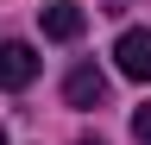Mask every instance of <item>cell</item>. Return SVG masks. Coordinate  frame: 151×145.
I'll list each match as a JSON object with an SVG mask.
<instances>
[{"label":"cell","instance_id":"cell-1","mask_svg":"<svg viewBox=\"0 0 151 145\" xmlns=\"http://www.w3.org/2000/svg\"><path fill=\"white\" fill-rule=\"evenodd\" d=\"M113 63H120V76L151 82V32H120V44H113Z\"/></svg>","mask_w":151,"mask_h":145},{"label":"cell","instance_id":"cell-2","mask_svg":"<svg viewBox=\"0 0 151 145\" xmlns=\"http://www.w3.org/2000/svg\"><path fill=\"white\" fill-rule=\"evenodd\" d=\"M63 101H69V107H101V101H107V76H101L94 63H76L69 76H63Z\"/></svg>","mask_w":151,"mask_h":145},{"label":"cell","instance_id":"cell-3","mask_svg":"<svg viewBox=\"0 0 151 145\" xmlns=\"http://www.w3.org/2000/svg\"><path fill=\"white\" fill-rule=\"evenodd\" d=\"M38 76V50L32 44H0V88H25Z\"/></svg>","mask_w":151,"mask_h":145},{"label":"cell","instance_id":"cell-4","mask_svg":"<svg viewBox=\"0 0 151 145\" xmlns=\"http://www.w3.org/2000/svg\"><path fill=\"white\" fill-rule=\"evenodd\" d=\"M82 25H88V13H82V6H69V0H57V6H44V38L69 44V38H82Z\"/></svg>","mask_w":151,"mask_h":145},{"label":"cell","instance_id":"cell-5","mask_svg":"<svg viewBox=\"0 0 151 145\" xmlns=\"http://www.w3.org/2000/svg\"><path fill=\"white\" fill-rule=\"evenodd\" d=\"M132 133H139V139H145V145H151V101H145V107H139V114H132Z\"/></svg>","mask_w":151,"mask_h":145},{"label":"cell","instance_id":"cell-6","mask_svg":"<svg viewBox=\"0 0 151 145\" xmlns=\"http://www.w3.org/2000/svg\"><path fill=\"white\" fill-rule=\"evenodd\" d=\"M82 145H101V139H82Z\"/></svg>","mask_w":151,"mask_h":145},{"label":"cell","instance_id":"cell-7","mask_svg":"<svg viewBox=\"0 0 151 145\" xmlns=\"http://www.w3.org/2000/svg\"><path fill=\"white\" fill-rule=\"evenodd\" d=\"M0 145H6V133H0Z\"/></svg>","mask_w":151,"mask_h":145}]
</instances>
